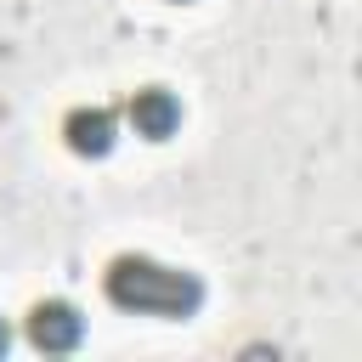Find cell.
Segmentation results:
<instances>
[{
  "label": "cell",
  "mask_w": 362,
  "mask_h": 362,
  "mask_svg": "<svg viewBox=\"0 0 362 362\" xmlns=\"http://www.w3.org/2000/svg\"><path fill=\"white\" fill-rule=\"evenodd\" d=\"M107 300L119 311H141V317H192L204 305V283L187 266H164L153 255H113L107 277H102Z\"/></svg>",
  "instance_id": "obj_1"
},
{
  "label": "cell",
  "mask_w": 362,
  "mask_h": 362,
  "mask_svg": "<svg viewBox=\"0 0 362 362\" xmlns=\"http://www.w3.org/2000/svg\"><path fill=\"white\" fill-rule=\"evenodd\" d=\"M62 141H68V153H79V158H102V153H113V141H119V113H113V107H74V113L62 119Z\"/></svg>",
  "instance_id": "obj_2"
},
{
  "label": "cell",
  "mask_w": 362,
  "mask_h": 362,
  "mask_svg": "<svg viewBox=\"0 0 362 362\" xmlns=\"http://www.w3.org/2000/svg\"><path fill=\"white\" fill-rule=\"evenodd\" d=\"M124 119H130L136 136L164 141V136H175V124H181V102H175L164 85H141V90L124 102Z\"/></svg>",
  "instance_id": "obj_3"
},
{
  "label": "cell",
  "mask_w": 362,
  "mask_h": 362,
  "mask_svg": "<svg viewBox=\"0 0 362 362\" xmlns=\"http://www.w3.org/2000/svg\"><path fill=\"white\" fill-rule=\"evenodd\" d=\"M28 339H34L40 351H74V345L85 339V317H79L68 300H40V305L28 311Z\"/></svg>",
  "instance_id": "obj_4"
},
{
  "label": "cell",
  "mask_w": 362,
  "mask_h": 362,
  "mask_svg": "<svg viewBox=\"0 0 362 362\" xmlns=\"http://www.w3.org/2000/svg\"><path fill=\"white\" fill-rule=\"evenodd\" d=\"M6 339H11V334H6V322H0V351H6Z\"/></svg>",
  "instance_id": "obj_5"
}]
</instances>
